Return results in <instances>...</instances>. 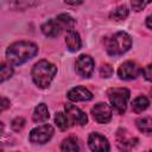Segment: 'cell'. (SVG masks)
Segmentation results:
<instances>
[{"mask_svg":"<svg viewBox=\"0 0 152 152\" xmlns=\"http://www.w3.org/2000/svg\"><path fill=\"white\" fill-rule=\"evenodd\" d=\"M38 52V46L31 42H17L11 44L6 50L7 61L14 65L23 64L34 57Z\"/></svg>","mask_w":152,"mask_h":152,"instance_id":"cell-1","label":"cell"},{"mask_svg":"<svg viewBox=\"0 0 152 152\" xmlns=\"http://www.w3.org/2000/svg\"><path fill=\"white\" fill-rule=\"evenodd\" d=\"M57 72V68L55 64L42 59L37 62L32 68V80L39 88H48L53 80Z\"/></svg>","mask_w":152,"mask_h":152,"instance_id":"cell-2","label":"cell"},{"mask_svg":"<svg viewBox=\"0 0 152 152\" xmlns=\"http://www.w3.org/2000/svg\"><path fill=\"white\" fill-rule=\"evenodd\" d=\"M132 39L126 32H116L106 39V50L110 56H120L129 50Z\"/></svg>","mask_w":152,"mask_h":152,"instance_id":"cell-3","label":"cell"},{"mask_svg":"<svg viewBox=\"0 0 152 152\" xmlns=\"http://www.w3.org/2000/svg\"><path fill=\"white\" fill-rule=\"evenodd\" d=\"M107 94L112 107L119 114H122L126 110L127 101L129 99V90L127 88H110Z\"/></svg>","mask_w":152,"mask_h":152,"instance_id":"cell-4","label":"cell"},{"mask_svg":"<svg viewBox=\"0 0 152 152\" xmlns=\"http://www.w3.org/2000/svg\"><path fill=\"white\" fill-rule=\"evenodd\" d=\"M53 134V127L50 125H42L36 127L30 133V141L33 144H45Z\"/></svg>","mask_w":152,"mask_h":152,"instance_id":"cell-5","label":"cell"},{"mask_svg":"<svg viewBox=\"0 0 152 152\" xmlns=\"http://www.w3.org/2000/svg\"><path fill=\"white\" fill-rule=\"evenodd\" d=\"M138 142V139L129 135L126 129L120 128L116 132V145L120 151L122 152H129Z\"/></svg>","mask_w":152,"mask_h":152,"instance_id":"cell-6","label":"cell"},{"mask_svg":"<svg viewBox=\"0 0 152 152\" xmlns=\"http://www.w3.org/2000/svg\"><path fill=\"white\" fill-rule=\"evenodd\" d=\"M91 114H93V118L96 122L107 124L112 119V108L107 103L100 102V103H96L91 108Z\"/></svg>","mask_w":152,"mask_h":152,"instance_id":"cell-7","label":"cell"},{"mask_svg":"<svg viewBox=\"0 0 152 152\" xmlns=\"http://www.w3.org/2000/svg\"><path fill=\"white\" fill-rule=\"evenodd\" d=\"M64 109H65V113H66V118L68 120L71 122V125H86L87 121H88V118L84 112H82L78 107L74 106V104H70V103H66L64 106Z\"/></svg>","mask_w":152,"mask_h":152,"instance_id":"cell-8","label":"cell"},{"mask_svg":"<svg viewBox=\"0 0 152 152\" xmlns=\"http://www.w3.org/2000/svg\"><path fill=\"white\" fill-rule=\"evenodd\" d=\"M140 74V68L135 62L127 61L122 63L118 69V75L121 80H134Z\"/></svg>","mask_w":152,"mask_h":152,"instance_id":"cell-9","label":"cell"},{"mask_svg":"<svg viewBox=\"0 0 152 152\" xmlns=\"http://www.w3.org/2000/svg\"><path fill=\"white\" fill-rule=\"evenodd\" d=\"M94 70V61L88 55H81L76 59V71L82 77H89Z\"/></svg>","mask_w":152,"mask_h":152,"instance_id":"cell-10","label":"cell"},{"mask_svg":"<svg viewBox=\"0 0 152 152\" xmlns=\"http://www.w3.org/2000/svg\"><path fill=\"white\" fill-rule=\"evenodd\" d=\"M88 145H89V148L93 152H109L108 140L99 133H91L89 135Z\"/></svg>","mask_w":152,"mask_h":152,"instance_id":"cell-11","label":"cell"},{"mask_svg":"<svg viewBox=\"0 0 152 152\" xmlns=\"http://www.w3.org/2000/svg\"><path fill=\"white\" fill-rule=\"evenodd\" d=\"M91 97H93L91 93L87 88L81 87V86L70 89L69 93H68V99L70 101H75V102H77V101H89V100H91Z\"/></svg>","mask_w":152,"mask_h":152,"instance_id":"cell-12","label":"cell"},{"mask_svg":"<svg viewBox=\"0 0 152 152\" xmlns=\"http://www.w3.org/2000/svg\"><path fill=\"white\" fill-rule=\"evenodd\" d=\"M64 28L62 27L61 23L57 19H51L48 20L45 24L42 25V31L45 36L48 37H57L58 34H61V32Z\"/></svg>","mask_w":152,"mask_h":152,"instance_id":"cell-13","label":"cell"},{"mask_svg":"<svg viewBox=\"0 0 152 152\" xmlns=\"http://www.w3.org/2000/svg\"><path fill=\"white\" fill-rule=\"evenodd\" d=\"M65 44L70 51H77L81 49V38L76 31H69L65 36Z\"/></svg>","mask_w":152,"mask_h":152,"instance_id":"cell-14","label":"cell"},{"mask_svg":"<svg viewBox=\"0 0 152 152\" xmlns=\"http://www.w3.org/2000/svg\"><path fill=\"white\" fill-rule=\"evenodd\" d=\"M32 119L34 122H44L45 120L49 119V110L45 103H39L33 112Z\"/></svg>","mask_w":152,"mask_h":152,"instance_id":"cell-15","label":"cell"},{"mask_svg":"<svg viewBox=\"0 0 152 152\" xmlns=\"http://www.w3.org/2000/svg\"><path fill=\"white\" fill-rule=\"evenodd\" d=\"M148 104H150V101H148L147 97H145V96H138L132 102V109H133L134 113L139 114V113L144 112L148 107Z\"/></svg>","mask_w":152,"mask_h":152,"instance_id":"cell-16","label":"cell"},{"mask_svg":"<svg viewBox=\"0 0 152 152\" xmlns=\"http://www.w3.org/2000/svg\"><path fill=\"white\" fill-rule=\"evenodd\" d=\"M137 127L142 133H151L152 132V116H142L139 118L137 121Z\"/></svg>","mask_w":152,"mask_h":152,"instance_id":"cell-17","label":"cell"},{"mask_svg":"<svg viewBox=\"0 0 152 152\" xmlns=\"http://www.w3.org/2000/svg\"><path fill=\"white\" fill-rule=\"evenodd\" d=\"M61 152H78V144L74 137H69L63 140L61 145Z\"/></svg>","mask_w":152,"mask_h":152,"instance_id":"cell-18","label":"cell"},{"mask_svg":"<svg viewBox=\"0 0 152 152\" xmlns=\"http://www.w3.org/2000/svg\"><path fill=\"white\" fill-rule=\"evenodd\" d=\"M56 19L61 23V25H62V27L64 30H66L68 32L69 31H72V28L75 26V20L69 14H59Z\"/></svg>","mask_w":152,"mask_h":152,"instance_id":"cell-19","label":"cell"},{"mask_svg":"<svg viewBox=\"0 0 152 152\" xmlns=\"http://www.w3.org/2000/svg\"><path fill=\"white\" fill-rule=\"evenodd\" d=\"M127 15H128V8L125 5L116 7L115 10H113L110 12V19H113V20H122Z\"/></svg>","mask_w":152,"mask_h":152,"instance_id":"cell-20","label":"cell"},{"mask_svg":"<svg viewBox=\"0 0 152 152\" xmlns=\"http://www.w3.org/2000/svg\"><path fill=\"white\" fill-rule=\"evenodd\" d=\"M55 122H56L57 127H58L61 131H65V129H68V127H69V120H68L66 115H65L64 113H62V112L56 113Z\"/></svg>","mask_w":152,"mask_h":152,"instance_id":"cell-21","label":"cell"},{"mask_svg":"<svg viewBox=\"0 0 152 152\" xmlns=\"http://www.w3.org/2000/svg\"><path fill=\"white\" fill-rule=\"evenodd\" d=\"M13 74V69L10 64H6V63H1V68H0V81L1 82H5L7 78H10Z\"/></svg>","mask_w":152,"mask_h":152,"instance_id":"cell-22","label":"cell"},{"mask_svg":"<svg viewBox=\"0 0 152 152\" xmlns=\"http://www.w3.org/2000/svg\"><path fill=\"white\" fill-rule=\"evenodd\" d=\"M11 126H12V129H13L14 132H20V131L24 128V126H25V119L21 118V116H18V118H15V119L12 121Z\"/></svg>","mask_w":152,"mask_h":152,"instance_id":"cell-23","label":"cell"},{"mask_svg":"<svg viewBox=\"0 0 152 152\" xmlns=\"http://www.w3.org/2000/svg\"><path fill=\"white\" fill-rule=\"evenodd\" d=\"M113 74V68L109 64H102L100 66V75L102 77H109Z\"/></svg>","mask_w":152,"mask_h":152,"instance_id":"cell-24","label":"cell"},{"mask_svg":"<svg viewBox=\"0 0 152 152\" xmlns=\"http://www.w3.org/2000/svg\"><path fill=\"white\" fill-rule=\"evenodd\" d=\"M150 2L148 1H137V0H134V1H132L131 2V6H132V8L134 10V11H141L145 6H147Z\"/></svg>","mask_w":152,"mask_h":152,"instance_id":"cell-25","label":"cell"},{"mask_svg":"<svg viewBox=\"0 0 152 152\" xmlns=\"http://www.w3.org/2000/svg\"><path fill=\"white\" fill-rule=\"evenodd\" d=\"M142 75H144V77H145L147 81L152 82V64L147 65V66L142 70Z\"/></svg>","mask_w":152,"mask_h":152,"instance_id":"cell-26","label":"cell"},{"mask_svg":"<svg viewBox=\"0 0 152 152\" xmlns=\"http://www.w3.org/2000/svg\"><path fill=\"white\" fill-rule=\"evenodd\" d=\"M8 107H10V100H7L6 97H1V110L4 112Z\"/></svg>","mask_w":152,"mask_h":152,"instance_id":"cell-27","label":"cell"},{"mask_svg":"<svg viewBox=\"0 0 152 152\" xmlns=\"http://www.w3.org/2000/svg\"><path fill=\"white\" fill-rule=\"evenodd\" d=\"M146 25H147L150 28H152V14L147 17V19H146Z\"/></svg>","mask_w":152,"mask_h":152,"instance_id":"cell-28","label":"cell"},{"mask_svg":"<svg viewBox=\"0 0 152 152\" xmlns=\"http://www.w3.org/2000/svg\"><path fill=\"white\" fill-rule=\"evenodd\" d=\"M151 95H152V89H151Z\"/></svg>","mask_w":152,"mask_h":152,"instance_id":"cell-29","label":"cell"},{"mask_svg":"<svg viewBox=\"0 0 152 152\" xmlns=\"http://www.w3.org/2000/svg\"><path fill=\"white\" fill-rule=\"evenodd\" d=\"M147 152H152V151H147Z\"/></svg>","mask_w":152,"mask_h":152,"instance_id":"cell-30","label":"cell"}]
</instances>
